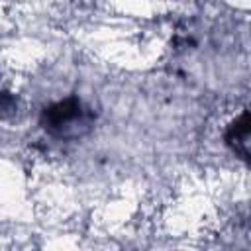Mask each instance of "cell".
Here are the masks:
<instances>
[{"instance_id": "cell-1", "label": "cell", "mask_w": 251, "mask_h": 251, "mask_svg": "<svg viewBox=\"0 0 251 251\" xmlns=\"http://www.w3.org/2000/svg\"><path fill=\"white\" fill-rule=\"evenodd\" d=\"M78 118H80V104L75 100L59 102L45 112V124L49 127H57V129L67 127L69 124H73Z\"/></svg>"}]
</instances>
